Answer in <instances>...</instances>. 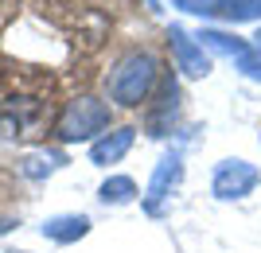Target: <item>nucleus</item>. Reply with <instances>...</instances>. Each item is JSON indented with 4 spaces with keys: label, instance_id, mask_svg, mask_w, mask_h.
<instances>
[{
    "label": "nucleus",
    "instance_id": "1a4fd4ad",
    "mask_svg": "<svg viewBox=\"0 0 261 253\" xmlns=\"http://www.w3.org/2000/svg\"><path fill=\"white\" fill-rule=\"evenodd\" d=\"M86 234H90L86 214H55V218L43 222V238H51V242H59V245H70V242H78V238H86Z\"/></svg>",
    "mask_w": 261,
    "mask_h": 253
},
{
    "label": "nucleus",
    "instance_id": "9d476101",
    "mask_svg": "<svg viewBox=\"0 0 261 253\" xmlns=\"http://www.w3.org/2000/svg\"><path fill=\"white\" fill-rule=\"evenodd\" d=\"M195 39H199V47H203L207 55H222V59H242L250 51L246 39H238V35H230V32H218V27H203Z\"/></svg>",
    "mask_w": 261,
    "mask_h": 253
},
{
    "label": "nucleus",
    "instance_id": "7ed1b4c3",
    "mask_svg": "<svg viewBox=\"0 0 261 253\" xmlns=\"http://www.w3.org/2000/svg\"><path fill=\"white\" fill-rule=\"evenodd\" d=\"M257 183H261V172L250 164V160H242V156H226V160L215 167L211 191H215V199H222V203H234V199H246Z\"/></svg>",
    "mask_w": 261,
    "mask_h": 253
},
{
    "label": "nucleus",
    "instance_id": "9b49d317",
    "mask_svg": "<svg viewBox=\"0 0 261 253\" xmlns=\"http://www.w3.org/2000/svg\"><path fill=\"white\" fill-rule=\"evenodd\" d=\"M137 195H141V191H137V179H129V176H109L98 187V199L106 207H125V203H133Z\"/></svg>",
    "mask_w": 261,
    "mask_h": 253
},
{
    "label": "nucleus",
    "instance_id": "f257e3e1",
    "mask_svg": "<svg viewBox=\"0 0 261 253\" xmlns=\"http://www.w3.org/2000/svg\"><path fill=\"white\" fill-rule=\"evenodd\" d=\"M156 78H160V59L152 51H129V55H121L113 63V70L106 78L109 101H117L125 109H137L156 90Z\"/></svg>",
    "mask_w": 261,
    "mask_h": 253
},
{
    "label": "nucleus",
    "instance_id": "ddd939ff",
    "mask_svg": "<svg viewBox=\"0 0 261 253\" xmlns=\"http://www.w3.org/2000/svg\"><path fill=\"white\" fill-rule=\"evenodd\" d=\"M63 164V156H51V152H32V156H23L20 160V172L28 179H47L55 172V167Z\"/></svg>",
    "mask_w": 261,
    "mask_h": 253
},
{
    "label": "nucleus",
    "instance_id": "f8f14e48",
    "mask_svg": "<svg viewBox=\"0 0 261 253\" xmlns=\"http://www.w3.org/2000/svg\"><path fill=\"white\" fill-rule=\"evenodd\" d=\"M218 16L230 23H246V20H261V0H222Z\"/></svg>",
    "mask_w": 261,
    "mask_h": 253
},
{
    "label": "nucleus",
    "instance_id": "20e7f679",
    "mask_svg": "<svg viewBox=\"0 0 261 253\" xmlns=\"http://www.w3.org/2000/svg\"><path fill=\"white\" fill-rule=\"evenodd\" d=\"M184 183V156L175 152H164L160 164L152 167V179H148V187H144V210L148 214H160L164 203L172 199V191Z\"/></svg>",
    "mask_w": 261,
    "mask_h": 253
},
{
    "label": "nucleus",
    "instance_id": "4468645a",
    "mask_svg": "<svg viewBox=\"0 0 261 253\" xmlns=\"http://www.w3.org/2000/svg\"><path fill=\"white\" fill-rule=\"evenodd\" d=\"M234 63H238V70L250 78V82H261V47H250V51L242 59H234Z\"/></svg>",
    "mask_w": 261,
    "mask_h": 253
},
{
    "label": "nucleus",
    "instance_id": "6e6552de",
    "mask_svg": "<svg viewBox=\"0 0 261 253\" xmlns=\"http://www.w3.org/2000/svg\"><path fill=\"white\" fill-rule=\"evenodd\" d=\"M175 113H179V90H175V82L168 78L160 90V105H152L148 109V132L152 136H168L175 125Z\"/></svg>",
    "mask_w": 261,
    "mask_h": 253
},
{
    "label": "nucleus",
    "instance_id": "2eb2a0df",
    "mask_svg": "<svg viewBox=\"0 0 261 253\" xmlns=\"http://www.w3.org/2000/svg\"><path fill=\"white\" fill-rule=\"evenodd\" d=\"M12 226H16V222H8V218H0V238H4V234H8Z\"/></svg>",
    "mask_w": 261,
    "mask_h": 253
},
{
    "label": "nucleus",
    "instance_id": "dca6fc26",
    "mask_svg": "<svg viewBox=\"0 0 261 253\" xmlns=\"http://www.w3.org/2000/svg\"><path fill=\"white\" fill-rule=\"evenodd\" d=\"M253 39H257V47H261V27H257V35H253Z\"/></svg>",
    "mask_w": 261,
    "mask_h": 253
},
{
    "label": "nucleus",
    "instance_id": "39448f33",
    "mask_svg": "<svg viewBox=\"0 0 261 253\" xmlns=\"http://www.w3.org/2000/svg\"><path fill=\"white\" fill-rule=\"evenodd\" d=\"M168 47H172V59H175V70L184 78H207L211 74V55L199 47L195 35H187L179 23L168 27Z\"/></svg>",
    "mask_w": 261,
    "mask_h": 253
},
{
    "label": "nucleus",
    "instance_id": "0eeeda50",
    "mask_svg": "<svg viewBox=\"0 0 261 253\" xmlns=\"http://www.w3.org/2000/svg\"><path fill=\"white\" fill-rule=\"evenodd\" d=\"M133 140H137V129H129V125H121V129L101 132L98 140L90 144V164H98V167L117 164L121 156H125V152L133 148Z\"/></svg>",
    "mask_w": 261,
    "mask_h": 253
},
{
    "label": "nucleus",
    "instance_id": "f03ea898",
    "mask_svg": "<svg viewBox=\"0 0 261 253\" xmlns=\"http://www.w3.org/2000/svg\"><path fill=\"white\" fill-rule=\"evenodd\" d=\"M109 129V105L98 98H74L66 101V109L59 113V125H55V132H59V140L74 144V140H94V136H101V132Z\"/></svg>",
    "mask_w": 261,
    "mask_h": 253
},
{
    "label": "nucleus",
    "instance_id": "423d86ee",
    "mask_svg": "<svg viewBox=\"0 0 261 253\" xmlns=\"http://www.w3.org/2000/svg\"><path fill=\"white\" fill-rule=\"evenodd\" d=\"M43 125V101L39 98H4L0 105V129L8 136H35V129Z\"/></svg>",
    "mask_w": 261,
    "mask_h": 253
}]
</instances>
